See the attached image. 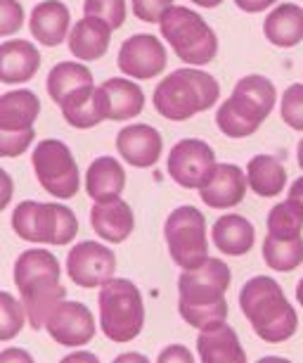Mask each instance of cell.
I'll return each instance as SVG.
<instances>
[{
	"label": "cell",
	"instance_id": "6da1fadb",
	"mask_svg": "<svg viewBox=\"0 0 303 363\" xmlns=\"http://www.w3.org/2000/svg\"><path fill=\"white\" fill-rule=\"evenodd\" d=\"M232 273L220 259H206L197 269H188L178 278V311L197 330L223 323L227 318L225 292Z\"/></svg>",
	"mask_w": 303,
	"mask_h": 363
},
{
	"label": "cell",
	"instance_id": "7a4b0ae2",
	"mask_svg": "<svg viewBox=\"0 0 303 363\" xmlns=\"http://www.w3.org/2000/svg\"><path fill=\"white\" fill-rule=\"evenodd\" d=\"M239 306L253 333L268 345H282L299 330V316L275 278L253 276L239 292Z\"/></svg>",
	"mask_w": 303,
	"mask_h": 363
},
{
	"label": "cell",
	"instance_id": "3957f363",
	"mask_svg": "<svg viewBox=\"0 0 303 363\" xmlns=\"http://www.w3.org/2000/svg\"><path fill=\"white\" fill-rule=\"evenodd\" d=\"M15 285L33 330L45 328L47 316L67 297L64 285L59 283V262L47 250H26L17 257Z\"/></svg>",
	"mask_w": 303,
	"mask_h": 363
},
{
	"label": "cell",
	"instance_id": "277c9868",
	"mask_svg": "<svg viewBox=\"0 0 303 363\" xmlns=\"http://www.w3.org/2000/svg\"><path fill=\"white\" fill-rule=\"evenodd\" d=\"M278 91L263 74H246L232 88V95L216 109V124L227 138H249L270 116Z\"/></svg>",
	"mask_w": 303,
	"mask_h": 363
},
{
	"label": "cell",
	"instance_id": "5b68a950",
	"mask_svg": "<svg viewBox=\"0 0 303 363\" xmlns=\"http://www.w3.org/2000/svg\"><path fill=\"white\" fill-rule=\"evenodd\" d=\"M218 81L204 69H176L156 86L154 107L164 119L185 121L218 102Z\"/></svg>",
	"mask_w": 303,
	"mask_h": 363
},
{
	"label": "cell",
	"instance_id": "8992f818",
	"mask_svg": "<svg viewBox=\"0 0 303 363\" xmlns=\"http://www.w3.org/2000/svg\"><path fill=\"white\" fill-rule=\"evenodd\" d=\"M161 36L178 57L190 67H204L216 60L218 38L199 12L173 5L159 22Z\"/></svg>",
	"mask_w": 303,
	"mask_h": 363
},
{
	"label": "cell",
	"instance_id": "52a82bcc",
	"mask_svg": "<svg viewBox=\"0 0 303 363\" xmlns=\"http://www.w3.org/2000/svg\"><path fill=\"white\" fill-rule=\"evenodd\" d=\"M100 328L112 342H130L142 333L144 304L135 283L112 278L100 287Z\"/></svg>",
	"mask_w": 303,
	"mask_h": 363
},
{
	"label": "cell",
	"instance_id": "ba28073f",
	"mask_svg": "<svg viewBox=\"0 0 303 363\" xmlns=\"http://www.w3.org/2000/svg\"><path fill=\"white\" fill-rule=\"evenodd\" d=\"M12 230L26 242L67 245L79 233V218L59 202H19L12 211Z\"/></svg>",
	"mask_w": 303,
	"mask_h": 363
},
{
	"label": "cell",
	"instance_id": "9c48e42d",
	"mask_svg": "<svg viewBox=\"0 0 303 363\" xmlns=\"http://www.w3.org/2000/svg\"><path fill=\"white\" fill-rule=\"evenodd\" d=\"M164 238L168 255L183 271L197 269L209 259V240H206V218L197 207L183 204L173 209L164 223Z\"/></svg>",
	"mask_w": 303,
	"mask_h": 363
},
{
	"label": "cell",
	"instance_id": "30bf717a",
	"mask_svg": "<svg viewBox=\"0 0 303 363\" xmlns=\"http://www.w3.org/2000/svg\"><path fill=\"white\" fill-rule=\"evenodd\" d=\"M33 171H36L38 183L43 186L45 193H50L57 200H72L79 193L81 186V176L76 160L72 155L69 145H64L62 140L47 138L40 140L33 147L31 155Z\"/></svg>",
	"mask_w": 303,
	"mask_h": 363
},
{
	"label": "cell",
	"instance_id": "8fae6325",
	"mask_svg": "<svg viewBox=\"0 0 303 363\" xmlns=\"http://www.w3.org/2000/svg\"><path fill=\"white\" fill-rule=\"evenodd\" d=\"M216 164V152L211 150L209 143L199 138H183L171 147L166 169L168 176L181 188L199 190L206 186Z\"/></svg>",
	"mask_w": 303,
	"mask_h": 363
},
{
	"label": "cell",
	"instance_id": "7c38bea8",
	"mask_svg": "<svg viewBox=\"0 0 303 363\" xmlns=\"http://www.w3.org/2000/svg\"><path fill=\"white\" fill-rule=\"evenodd\" d=\"M67 273L72 283L79 287H102L114 278L116 273V257L114 252L102 242L86 240L69 250L67 257Z\"/></svg>",
	"mask_w": 303,
	"mask_h": 363
},
{
	"label": "cell",
	"instance_id": "4fadbf2b",
	"mask_svg": "<svg viewBox=\"0 0 303 363\" xmlns=\"http://www.w3.org/2000/svg\"><path fill=\"white\" fill-rule=\"evenodd\" d=\"M166 48L156 36L152 33H135L121 43L116 65L126 77L147 81L154 79L166 69Z\"/></svg>",
	"mask_w": 303,
	"mask_h": 363
},
{
	"label": "cell",
	"instance_id": "5bb4252c",
	"mask_svg": "<svg viewBox=\"0 0 303 363\" xmlns=\"http://www.w3.org/2000/svg\"><path fill=\"white\" fill-rule=\"evenodd\" d=\"M47 335L62 347H84L95 337V318L81 301H59L45 320Z\"/></svg>",
	"mask_w": 303,
	"mask_h": 363
},
{
	"label": "cell",
	"instance_id": "9a60e30c",
	"mask_svg": "<svg viewBox=\"0 0 303 363\" xmlns=\"http://www.w3.org/2000/svg\"><path fill=\"white\" fill-rule=\"evenodd\" d=\"M161 133L149 124L123 126L116 135V150L121 160L135 169H149L161 157Z\"/></svg>",
	"mask_w": 303,
	"mask_h": 363
},
{
	"label": "cell",
	"instance_id": "2e32d148",
	"mask_svg": "<svg viewBox=\"0 0 303 363\" xmlns=\"http://www.w3.org/2000/svg\"><path fill=\"white\" fill-rule=\"evenodd\" d=\"M246 174L237 164H216L211 178L204 188H199V197L211 209H230L244 200L246 195Z\"/></svg>",
	"mask_w": 303,
	"mask_h": 363
},
{
	"label": "cell",
	"instance_id": "e0dca14e",
	"mask_svg": "<svg viewBox=\"0 0 303 363\" xmlns=\"http://www.w3.org/2000/svg\"><path fill=\"white\" fill-rule=\"evenodd\" d=\"M91 225L98 233V238L107 240V242H126L130 233L135 228V216L128 202L121 197L107 202H95L91 209Z\"/></svg>",
	"mask_w": 303,
	"mask_h": 363
},
{
	"label": "cell",
	"instance_id": "ac0fdd59",
	"mask_svg": "<svg viewBox=\"0 0 303 363\" xmlns=\"http://www.w3.org/2000/svg\"><path fill=\"white\" fill-rule=\"evenodd\" d=\"M197 354L202 363H246L242 342L225 320L199 330Z\"/></svg>",
	"mask_w": 303,
	"mask_h": 363
},
{
	"label": "cell",
	"instance_id": "d6986e66",
	"mask_svg": "<svg viewBox=\"0 0 303 363\" xmlns=\"http://www.w3.org/2000/svg\"><path fill=\"white\" fill-rule=\"evenodd\" d=\"M40 67L38 48L29 40H8L0 45V81L3 84H26L36 77Z\"/></svg>",
	"mask_w": 303,
	"mask_h": 363
},
{
	"label": "cell",
	"instance_id": "ffe728a7",
	"mask_svg": "<svg viewBox=\"0 0 303 363\" xmlns=\"http://www.w3.org/2000/svg\"><path fill=\"white\" fill-rule=\"evenodd\" d=\"M69 24H72V15L62 0H43L31 10L29 29L40 45H59L69 36Z\"/></svg>",
	"mask_w": 303,
	"mask_h": 363
},
{
	"label": "cell",
	"instance_id": "44dd1931",
	"mask_svg": "<svg viewBox=\"0 0 303 363\" xmlns=\"http://www.w3.org/2000/svg\"><path fill=\"white\" fill-rule=\"evenodd\" d=\"M112 26L98 17L79 19L74 29L69 31V50H72L74 57L84 60V62L105 57L109 43H112Z\"/></svg>",
	"mask_w": 303,
	"mask_h": 363
},
{
	"label": "cell",
	"instance_id": "7402d4cb",
	"mask_svg": "<svg viewBox=\"0 0 303 363\" xmlns=\"http://www.w3.org/2000/svg\"><path fill=\"white\" fill-rule=\"evenodd\" d=\"M62 116L74 128H93L107 119V102L100 86H86L62 102Z\"/></svg>",
	"mask_w": 303,
	"mask_h": 363
},
{
	"label": "cell",
	"instance_id": "603a6c76",
	"mask_svg": "<svg viewBox=\"0 0 303 363\" xmlns=\"http://www.w3.org/2000/svg\"><path fill=\"white\" fill-rule=\"evenodd\" d=\"M211 240L218 247L220 255L225 257H244L249 255L256 240V230L249 218L239 214H225L220 216L211 228Z\"/></svg>",
	"mask_w": 303,
	"mask_h": 363
},
{
	"label": "cell",
	"instance_id": "cb8c5ba5",
	"mask_svg": "<svg viewBox=\"0 0 303 363\" xmlns=\"http://www.w3.org/2000/svg\"><path fill=\"white\" fill-rule=\"evenodd\" d=\"M126 188V171L114 157H98L86 171V193L93 202H107L121 197Z\"/></svg>",
	"mask_w": 303,
	"mask_h": 363
},
{
	"label": "cell",
	"instance_id": "d4e9b609",
	"mask_svg": "<svg viewBox=\"0 0 303 363\" xmlns=\"http://www.w3.org/2000/svg\"><path fill=\"white\" fill-rule=\"evenodd\" d=\"M40 114V100L36 93L19 88L0 95V131H31Z\"/></svg>",
	"mask_w": 303,
	"mask_h": 363
},
{
	"label": "cell",
	"instance_id": "484cf974",
	"mask_svg": "<svg viewBox=\"0 0 303 363\" xmlns=\"http://www.w3.org/2000/svg\"><path fill=\"white\" fill-rule=\"evenodd\" d=\"M268 43L275 48H294L303 40V8L294 3H282L268 12L263 22Z\"/></svg>",
	"mask_w": 303,
	"mask_h": 363
},
{
	"label": "cell",
	"instance_id": "4316f807",
	"mask_svg": "<svg viewBox=\"0 0 303 363\" xmlns=\"http://www.w3.org/2000/svg\"><path fill=\"white\" fill-rule=\"evenodd\" d=\"M107 102V119L112 121H128L142 112L144 93L142 88L128 79H107L100 86Z\"/></svg>",
	"mask_w": 303,
	"mask_h": 363
},
{
	"label": "cell",
	"instance_id": "83f0119b",
	"mask_svg": "<svg viewBox=\"0 0 303 363\" xmlns=\"http://www.w3.org/2000/svg\"><path fill=\"white\" fill-rule=\"evenodd\" d=\"M246 183L258 197H278L287 186V169L273 155H256L246 164Z\"/></svg>",
	"mask_w": 303,
	"mask_h": 363
},
{
	"label": "cell",
	"instance_id": "f1b7e54d",
	"mask_svg": "<svg viewBox=\"0 0 303 363\" xmlns=\"http://www.w3.org/2000/svg\"><path fill=\"white\" fill-rule=\"evenodd\" d=\"M45 86H47V95L57 105H62L72 93L81 91L86 86H93V74L81 62H59L47 74Z\"/></svg>",
	"mask_w": 303,
	"mask_h": 363
},
{
	"label": "cell",
	"instance_id": "f546056e",
	"mask_svg": "<svg viewBox=\"0 0 303 363\" xmlns=\"http://www.w3.org/2000/svg\"><path fill=\"white\" fill-rule=\"evenodd\" d=\"M263 259L273 271L289 273L303 264V238L278 240L265 235L263 240Z\"/></svg>",
	"mask_w": 303,
	"mask_h": 363
},
{
	"label": "cell",
	"instance_id": "4dcf8cb0",
	"mask_svg": "<svg viewBox=\"0 0 303 363\" xmlns=\"http://www.w3.org/2000/svg\"><path fill=\"white\" fill-rule=\"evenodd\" d=\"M303 230V211L296 209L292 202L285 200L275 204L268 214V235L278 240H294L301 238Z\"/></svg>",
	"mask_w": 303,
	"mask_h": 363
},
{
	"label": "cell",
	"instance_id": "1f68e13d",
	"mask_svg": "<svg viewBox=\"0 0 303 363\" xmlns=\"http://www.w3.org/2000/svg\"><path fill=\"white\" fill-rule=\"evenodd\" d=\"M26 323L24 304L10 292H0V342H8L22 333Z\"/></svg>",
	"mask_w": 303,
	"mask_h": 363
},
{
	"label": "cell",
	"instance_id": "d6a6232c",
	"mask_svg": "<svg viewBox=\"0 0 303 363\" xmlns=\"http://www.w3.org/2000/svg\"><path fill=\"white\" fill-rule=\"evenodd\" d=\"M84 17H98L112 29H119L126 22V0H86Z\"/></svg>",
	"mask_w": 303,
	"mask_h": 363
},
{
	"label": "cell",
	"instance_id": "836d02e7",
	"mask_svg": "<svg viewBox=\"0 0 303 363\" xmlns=\"http://www.w3.org/2000/svg\"><path fill=\"white\" fill-rule=\"evenodd\" d=\"M280 114L289 128L303 131V84H292L282 93Z\"/></svg>",
	"mask_w": 303,
	"mask_h": 363
},
{
	"label": "cell",
	"instance_id": "e575fe53",
	"mask_svg": "<svg viewBox=\"0 0 303 363\" xmlns=\"http://www.w3.org/2000/svg\"><path fill=\"white\" fill-rule=\"evenodd\" d=\"M36 131H0V157H19L33 145Z\"/></svg>",
	"mask_w": 303,
	"mask_h": 363
},
{
	"label": "cell",
	"instance_id": "d590c367",
	"mask_svg": "<svg viewBox=\"0 0 303 363\" xmlns=\"http://www.w3.org/2000/svg\"><path fill=\"white\" fill-rule=\"evenodd\" d=\"M130 5H133V15L140 22L159 24L164 15L173 8V0H130Z\"/></svg>",
	"mask_w": 303,
	"mask_h": 363
},
{
	"label": "cell",
	"instance_id": "8d00e7d4",
	"mask_svg": "<svg viewBox=\"0 0 303 363\" xmlns=\"http://www.w3.org/2000/svg\"><path fill=\"white\" fill-rule=\"evenodd\" d=\"M24 10L19 0H0V36H12L22 29Z\"/></svg>",
	"mask_w": 303,
	"mask_h": 363
},
{
	"label": "cell",
	"instance_id": "74e56055",
	"mask_svg": "<svg viewBox=\"0 0 303 363\" xmlns=\"http://www.w3.org/2000/svg\"><path fill=\"white\" fill-rule=\"evenodd\" d=\"M156 363H195V356H192L188 347L168 345L161 349L159 356H156Z\"/></svg>",
	"mask_w": 303,
	"mask_h": 363
},
{
	"label": "cell",
	"instance_id": "f35d334b",
	"mask_svg": "<svg viewBox=\"0 0 303 363\" xmlns=\"http://www.w3.org/2000/svg\"><path fill=\"white\" fill-rule=\"evenodd\" d=\"M0 363H36V361H33V356L26 349L10 347L5 352H0Z\"/></svg>",
	"mask_w": 303,
	"mask_h": 363
},
{
	"label": "cell",
	"instance_id": "ab89813d",
	"mask_svg": "<svg viewBox=\"0 0 303 363\" xmlns=\"http://www.w3.org/2000/svg\"><path fill=\"white\" fill-rule=\"evenodd\" d=\"M278 3V0H235V5L246 15H256V12H265L268 8H273V5Z\"/></svg>",
	"mask_w": 303,
	"mask_h": 363
},
{
	"label": "cell",
	"instance_id": "60d3db41",
	"mask_svg": "<svg viewBox=\"0 0 303 363\" xmlns=\"http://www.w3.org/2000/svg\"><path fill=\"white\" fill-rule=\"evenodd\" d=\"M12 193H15V186H12V178L5 169H0V211L10 204Z\"/></svg>",
	"mask_w": 303,
	"mask_h": 363
},
{
	"label": "cell",
	"instance_id": "b9f144b4",
	"mask_svg": "<svg viewBox=\"0 0 303 363\" xmlns=\"http://www.w3.org/2000/svg\"><path fill=\"white\" fill-rule=\"evenodd\" d=\"M287 200L292 202L296 209H301V211H303V176H301V178H296L292 186H289Z\"/></svg>",
	"mask_w": 303,
	"mask_h": 363
},
{
	"label": "cell",
	"instance_id": "7bdbcfd3",
	"mask_svg": "<svg viewBox=\"0 0 303 363\" xmlns=\"http://www.w3.org/2000/svg\"><path fill=\"white\" fill-rule=\"evenodd\" d=\"M59 363H100V359L91 352H74V354L64 356Z\"/></svg>",
	"mask_w": 303,
	"mask_h": 363
},
{
	"label": "cell",
	"instance_id": "ee69618b",
	"mask_svg": "<svg viewBox=\"0 0 303 363\" xmlns=\"http://www.w3.org/2000/svg\"><path fill=\"white\" fill-rule=\"evenodd\" d=\"M112 363H149V359L144 354H137V352H126V354H119Z\"/></svg>",
	"mask_w": 303,
	"mask_h": 363
},
{
	"label": "cell",
	"instance_id": "f6af8a7d",
	"mask_svg": "<svg viewBox=\"0 0 303 363\" xmlns=\"http://www.w3.org/2000/svg\"><path fill=\"white\" fill-rule=\"evenodd\" d=\"M195 5H199V8H218L223 0H192Z\"/></svg>",
	"mask_w": 303,
	"mask_h": 363
},
{
	"label": "cell",
	"instance_id": "bcb514c9",
	"mask_svg": "<svg viewBox=\"0 0 303 363\" xmlns=\"http://www.w3.org/2000/svg\"><path fill=\"white\" fill-rule=\"evenodd\" d=\"M256 363H292V361L282 359V356H263V359H258Z\"/></svg>",
	"mask_w": 303,
	"mask_h": 363
},
{
	"label": "cell",
	"instance_id": "7dc6e473",
	"mask_svg": "<svg viewBox=\"0 0 303 363\" xmlns=\"http://www.w3.org/2000/svg\"><path fill=\"white\" fill-rule=\"evenodd\" d=\"M296 301L303 306V278L299 280V285H296Z\"/></svg>",
	"mask_w": 303,
	"mask_h": 363
},
{
	"label": "cell",
	"instance_id": "c3c4849f",
	"mask_svg": "<svg viewBox=\"0 0 303 363\" xmlns=\"http://www.w3.org/2000/svg\"><path fill=\"white\" fill-rule=\"evenodd\" d=\"M296 162H299V167L303 169V140L299 143V147H296Z\"/></svg>",
	"mask_w": 303,
	"mask_h": 363
}]
</instances>
